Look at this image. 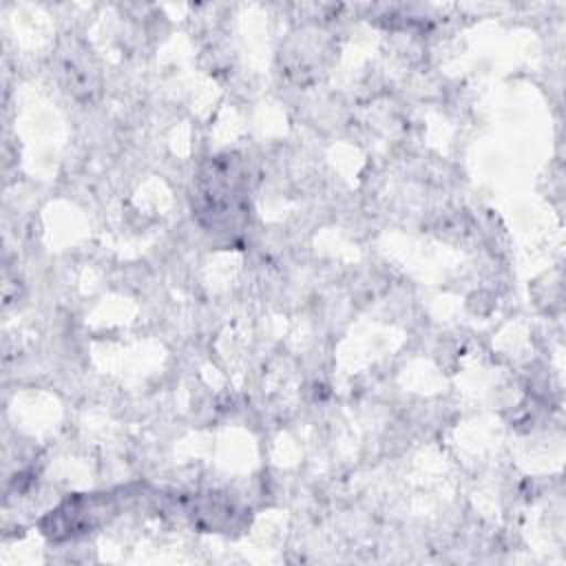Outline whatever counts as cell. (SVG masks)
Returning a JSON list of instances; mask_svg holds the SVG:
<instances>
[{
  "label": "cell",
  "mask_w": 566,
  "mask_h": 566,
  "mask_svg": "<svg viewBox=\"0 0 566 566\" xmlns=\"http://www.w3.org/2000/svg\"><path fill=\"white\" fill-rule=\"evenodd\" d=\"M243 177L237 164L230 157H217L199 175V217H206L210 228H228L243 212Z\"/></svg>",
  "instance_id": "6da1fadb"
}]
</instances>
